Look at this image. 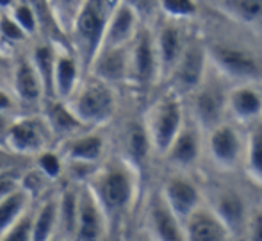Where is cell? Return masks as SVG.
I'll list each match as a JSON object with an SVG mask.
<instances>
[{
	"instance_id": "46",
	"label": "cell",
	"mask_w": 262,
	"mask_h": 241,
	"mask_svg": "<svg viewBox=\"0 0 262 241\" xmlns=\"http://www.w3.org/2000/svg\"><path fill=\"white\" fill-rule=\"evenodd\" d=\"M0 86H2V72H0Z\"/></svg>"
},
{
	"instance_id": "39",
	"label": "cell",
	"mask_w": 262,
	"mask_h": 241,
	"mask_svg": "<svg viewBox=\"0 0 262 241\" xmlns=\"http://www.w3.org/2000/svg\"><path fill=\"white\" fill-rule=\"evenodd\" d=\"M18 188H21V177L18 175L16 170H9V168L0 170V198L16 191Z\"/></svg>"
},
{
	"instance_id": "38",
	"label": "cell",
	"mask_w": 262,
	"mask_h": 241,
	"mask_svg": "<svg viewBox=\"0 0 262 241\" xmlns=\"http://www.w3.org/2000/svg\"><path fill=\"white\" fill-rule=\"evenodd\" d=\"M136 14L139 20H148L156 14L157 7H161V0H123Z\"/></svg>"
},
{
	"instance_id": "35",
	"label": "cell",
	"mask_w": 262,
	"mask_h": 241,
	"mask_svg": "<svg viewBox=\"0 0 262 241\" xmlns=\"http://www.w3.org/2000/svg\"><path fill=\"white\" fill-rule=\"evenodd\" d=\"M38 168L49 179H57L62 172V155H59L54 150H43L38 155Z\"/></svg>"
},
{
	"instance_id": "21",
	"label": "cell",
	"mask_w": 262,
	"mask_h": 241,
	"mask_svg": "<svg viewBox=\"0 0 262 241\" xmlns=\"http://www.w3.org/2000/svg\"><path fill=\"white\" fill-rule=\"evenodd\" d=\"M57 231V196L43 200L39 209L34 213V225H32V239L47 241L55 238Z\"/></svg>"
},
{
	"instance_id": "42",
	"label": "cell",
	"mask_w": 262,
	"mask_h": 241,
	"mask_svg": "<svg viewBox=\"0 0 262 241\" xmlns=\"http://www.w3.org/2000/svg\"><path fill=\"white\" fill-rule=\"evenodd\" d=\"M13 98H11V95L7 93V91H4L2 88H0V111H4V113H7V111L13 107Z\"/></svg>"
},
{
	"instance_id": "5",
	"label": "cell",
	"mask_w": 262,
	"mask_h": 241,
	"mask_svg": "<svg viewBox=\"0 0 262 241\" xmlns=\"http://www.w3.org/2000/svg\"><path fill=\"white\" fill-rule=\"evenodd\" d=\"M182 124V111L177 100H162L154 107L148 120V136L154 147L161 152L169 150L171 143L180 132Z\"/></svg>"
},
{
	"instance_id": "2",
	"label": "cell",
	"mask_w": 262,
	"mask_h": 241,
	"mask_svg": "<svg viewBox=\"0 0 262 241\" xmlns=\"http://www.w3.org/2000/svg\"><path fill=\"white\" fill-rule=\"evenodd\" d=\"M86 186L100 204L109 227L123 216L134 196L130 170L121 163H107L100 170H95Z\"/></svg>"
},
{
	"instance_id": "45",
	"label": "cell",
	"mask_w": 262,
	"mask_h": 241,
	"mask_svg": "<svg viewBox=\"0 0 262 241\" xmlns=\"http://www.w3.org/2000/svg\"><path fill=\"white\" fill-rule=\"evenodd\" d=\"M2 168H6V166H4V163H2V161H0V170H2Z\"/></svg>"
},
{
	"instance_id": "24",
	"label": "cell",
	"mask_w": 262,
	"mask_h": 241,
	"mask_svg": "<svg viewBox=\"0 0 262 241\" xmlns=\"http://www.w3.org/2000/svg\"><path fill=\"white\" fill-rule=\"evenodd\" d=\"M32 65L39 73V79L45 88V98H55L54 91V70H55V50L47 45H38L31 55Z\"/></svg>"
},
{
	"instance_id": "12",
	"label": "cell",
	"mask_w": 262,
	"mask_h": 241,
	"mask_svg": "<svg viewBox=\"0 0 262 241\" xmlns=\"http://www.w3.org/2000/svg\"><path fill=\"white\" fill-rule=\"evenodd\" d=\"M210 54H212L214 61L217 63V66H220L223 72L230 73V75L253 77L259 73V66H257L253 55L245 50L217 45V47L210 48Z\"/></svg>"
},
{
	"instance_id": "15",
	"label": "cell",
	"mask_w": 262,
	"mask_h": 241,
	"mask_svg": "<svg viewBox=\"0 0 262 241\" xmlns=\"http://www.w3.org/2000/svg\"><path fill=\"white\" fill-rule=\"evenodd\" d=\"M104 152V139L98 134H82V136H70L62 145V159L64 161L77 163H95L100 159Z\"/></svg>"
},
{
	"instance_id": "19",
	"label": "cell",
	"mask_w": 262,
	"mask_h": 241,
	"mask_svg": "<svg viewBox=\"0 0 262 241\" xmlns=\"http://www.w3.org/2000/svg\"><path fill=\"white\" fill-rule=\"evenodd\" d=\"M29 198H31V195L21 188L0 198V239H4L7 231L29 209Z\"/></svg>"
},
{
	"instance_id": "14",
	"label": "cell",
	"mask_w": 262,
	"mask_h": 241,
	"mask_svg": "<svg viewBox=\"0 0 262 241\" xmlns=\"http://www.w3.org/2000/svg\"><path fill=\"white\" fill-rule=\"evenodd\" d=\"M45 120L49 122L52 134L62 139L70 138V136H75L84 125L73 114V111L68 107L66 100L61 98H47Z\"/></svg>"
},
{
	"instance_id": "43",
	"label": "cell",
	"mask_w": 262,
	"mask_h": 241,
	"mask_svg": "<svg viewBox=\"0 0 262 241\" xmlns=\"http://www.w3.org/2000/svg\"><path fill=\"white\" fill-rule=\"evenodd\" d=\"M253 239H262V214H259L253 224Z\"/></svg>"
},
{
	"instance_id": "1",
	"label": "cell",
	"mask_w": 262,
	"mask_h": 241,
	"mask_svg": "<svg viewBox=\"0 0 262 241\" xmlns=\"http://www.w3.org/2000/svg\"><path fill=\"white\" fill-rule=\"evenodd\" d=\"M120 2L121 0H84L70 31L73 50L82 68L91 70L104 43L109 20Z\"/></svg>"
},
{
	"instance_id": "26",
	"label": "cell",
	"mask_w": 262,
	"mask_h": 241,
	"mask_svg": "<svg viewBox=\"0 0 262 241\" xmlns=\"http://www.w3.org/2000/svg\"><path fill=\"white\" fill-rule=\"evenodd\" d=\"M230 107L239 118L243 120H250L260 114L262 111V98L257 91L248 90V88H241V90L234 91L230 96Z\"/></svg>"
},
{
	"instance_id": "7",
	"label": "cell",
	"mask_w": 262,
	"mask_h": 241,
	"mask_svg": "<svg viewBox=\"0 0 262 241\" xmlns=\"http://www.w3.org/2000/svg\"><path fill=\"white\" fill-rule=\"evenodd\" d=\"M107 229H109V225H107V218L100 204L97 202L90 188L84 186L80 190L79 198V225H77L75 239H102L107 234Z\"/></svg>"
},
{
	"instance_id": "37",
	"label": "cell",
	"mask_w": 262,
	"mask_h": 241,
	"mask_svg": "<svg viewBox=\"0 0 262 241\" xmlns=\"http://www.w3.org/2000/svg\"><path fill=\"white\" fill-rule=\"evenodd\" d=\"M47 180H50V179L36 166V170H32V172L25 173V175L21 177V190H25L31 196H34L43 191V186H45Z\"/></svg>"
},
{
	"instance_id": "31",
	"label": "cell",
	"mask_w": 262,
	"mask_h": 241,
	"mask_svg": "<svg viewBox=\"0 0 262 241\" xmlns=\"http://www.w3.org/2000/svg\"><path fill=\"white\" fill-rule=\"evenodd\" d=\"M9 14L13 16V20L20 25L21 31H24L27 36L34 34V32L38 31L39 18H38V13H36V9H34L32 4H24V2L14 4Z\"/></svg>"
},
{
	"instance_id": "33",
	"label": "cell",
	"mask_w": 262,
	"mask_h": 241,
	"mask_svg": "<svg viewBox=\"0 0 262 241\" xmlns=\"http://www.w3.org/2000/svg\"><path fill=\"white\" fill-rule=\"evenodd\" d=\"M248 165L253 175L257 179H262V125H257L250 134Z\"/></svg>"
},
{
	"instance_id": "11",
	"label": "cell",
	"mask_w": 262,
	"mask_h": 241,
	"mask_svg": "<svg viewBox=\"0 0 262 241\" xmlns=\"http://www.w3.org/2000/svg\"><path fill=\"white\" fill-rule=\"evenodd\" d=\"M80 63L75 52L70 54L66 50H55V70H54V91L55 98L66 100L79 86Z\"/></svg>"
},
{
	"instance_id": "6",
	"label": "cell",
	"mask_w": 262,
	"mask_h": 241,
	"mask_svg": "<svg viewBox=\"0 0 262 241\" xmlns=\"http://www.w3.org/2000/svg\"><path fill=\"white\" fill-rule=\"evenodd\" d=\"M157 47L154 45L148 31H138L132 50L128 52V81L138 88L152 83L157 72Z\"/></svg>"
},
{
	"instance_id": "28",
	"label": "cell",
	"mask_w": 262,
	"mask_h": 241,
	"mask_svg": "<svg viewBox=\"0 0 262 241\" xmlns=\"http://www.w3.org/2000/svg\"><path fill=\"white\" fill-rule=\"evenodd\" d=\"M217 213H220L223 224L227 225V229H232V231L241 229L243 218H245V206L235 193H227L221 196L217 202Z\"/></svg>"
},
{
	"instance_id": "41",
	"label": "cell",
	"mask_w": 262,
	"mask_h": 241,
	"mask_svg": "<svg viewBox=\"0 0 262 241\" xmlns=\"http://www.w3.org/2000/svg\"><path fill=\"white\" fill-rule=\"evenodd\" d=\"M13 122L7 118V114L4 111H0V147H6L7 134H9V129Z\"/></svg>"
},
{
	"instance_id": "44",
	"label": "cell",
	"mask_w": 262,
	"mask_h": 241,
	"mask_svg": "<svg viewBox=\"0 0 262 241\" xmlns=\"http://www.w3.org/2000/svg\"><path fill=\"white\" fill-rule=\"evenodd\" d=\"M13 4V0H0V7H7Z\"/></svg>"
},
{
	"instance_id": "4",
	"label": "cell",
	"mask_w": 262,
	"mask_h": 241,
	"mask_svg": "<svg viewBox=\"0 0 262 241\" xmlns=\"http://www.w3.org/2000/svg\"><path fill=\"white\" fill-rule=\"evenodd\" d=\"M50 136L54 134L45 116H25L11 124L6 148L18 155H39L47 150Z\"/></svg>"
},
{
	"instance_id": "40",
	"label": "cell",
	"mask_w": 262,
	"mask_h": 241,
	"mask_svg": "<svg viewBox=\"0 0 262 241\" xmlns=\"http://www.w3.org/2000/svg\"><path fill=\"white\" fill-rule=\"evenodd\" d=\"M0 32H2L4 38L14 39V42H20V39H24L25 36H27L24 31H21L20 25L13 20L11 14H4V16L0 18Z\"/></svg>"
},
{
	"instance_id": "34",
	"label": "cell",
	"mask_w": 262,
	"mask_h": 241,
	"mask_svg": "<svg viewBox=\"0 0 262 241\" xmlns=\"http://www.w3.org/2000/svg\"><path fill=\"white\" fill-rule=\"evenodd\" d=\"M32 225H34V214L25 211L20 218L16 220V224L7 231V234L4 236L6 241H29L32 239Z\"/></svg>"
},
{
	"instance_id": "30",
	"label": "cell",
	"mask_w": 262,
	"mask_h": 241,
	"mask_svg": "<svg viewBox=\"0 0 262 241\" xmlns=\"http://www.w3.org/2000/svg\"><path fill=\"white\" fill-rule=\"evenodd\" d=\"M150 136L148 131L141 125H132L127 132V150L130 155L132 163L136 166H141L145 163L146 155H148V147H150Z\"/></svg>"
},
{
	"instance_id": "8",
	"label": "cell",
	"mask_w": 262,
	"mask_h": 241,
	"mask_svg": "<svg viewBox=\"0 0 262 241\" xmlns=\"http://www.w3.org/2000/svg\"><path fill=\"white\" fill-rule=\"evenodd\" d=\"M138 14L121 0L109 20L102 48L127 47L128 43H132L138 34Z\"/></svg>"
},
{
	"instance_id": "22",
	"label": "cell",
	"mask_w": 262,
	"mask_h": 241,
	"mask_svg": "<svg viewBox=\"0 0 262 241\" xmlns=\"http://www.w3.org/2000/svg\"><path fill=\"white\" fill-rule=\"evenodd\" d=\"M152 225L159 239L173 241L184 239V234L177 224V214L169 209V206L162 202H156L152 206Z\"/></svg>"
},
{
	"instance_id": "10",
	"label": "cell",
	"mask_w": 262,
	"mask_h": 241,
	"mask_svg": "<svg viewBox=\"0 0 262 241\" xmlns=\"http://www.w3.org/2000/svg\"><path fill=\"white\" fill-rule=\"evenodd\" d=\"M91 72L109 84L128 79V54L125 47L100 48L91 65Z\"/></svg>"
},
{
	"instance_id": "23",
	"label": "cell",
	"mask_w": 262,
	"mask_h": 241,
	"mask_svg": "<svg viewBox=\"0 0 262 241\" xmlns=\"http://www.w3.org/2000/svg\"><path fill=\"white\" fill-rule=\"evenodd\" d=\"M182 52V38H180L179 29L171 27V25L162 29L157 39V57L159 63L162 65V68H173V65L179 63Z\"/></svg>"
},
{
	"instance_id": "20",
	"label": "cell",
	"mask_w": 262,
	"mask_h": 241,
	"mask_svg": "<svg viewBox=\"0 0 262 241\" xmlns=\"http://www.w3.org/2000/svg\"><path fill=\"white\" fill-rule=\"evenodd\" d=\"M210 150L217 163L221 165H234L241 150V145L230 127H217L214 129L210 136Z\"/></svg>"
},
{
	"instance_id": "29",
	"label": "cell",
	"mask_w": 262,
	"mask_h": 241,
	"mask_svg": "<svg viewBox=\"0 0 262 241\" xmlns=\"http://www.w3.org/2000/svg\"><path fill=\"white\" fill-rule=\"evenodd\" d=\"M55 25L62 31H72L73 22L82 7L84 0H47Z\"/></svg>"
},
{
	"instance_id": "25",
	"label": "cell",
	"mask_w": 262,
	"mask_h": 241,
	"mask_svg": "<svg viewBox=\"0 0 262 241\" xmlns=\"http://www.w3.org/2000/svg\"><path fill=\"white\" fill-rule=\"evenodd\" d=\"M194 109L200 118L202 124H205L207 127L217 124L221 116V111H223V95L216 88H205L196 98L194 104Z\"/></svg>"
},
{
	"instance_id": "32",
	"label": "cell",
	"mask_w": 262,
	"mask_h": 241,
	"mask_svg": "<svg viewBox=\"0 0 262 241\" xmlns=\"http://www.w3.org/2000/svg\"><path fill=\"white\" fill-rule=\"evenodd\" d=\"M227 7L243 22L262 18V0H227Z\"/></svg>"
},
{
	"instance_id": "36",
	"label": "cell",
	"mask_w": 262,
	"mask_h": 241,
	"mask_svg": "<svg viewBox=\"0 0 262 241\" xmlns=\"http://www.w3.org/2000/svg\"><path fill=\"white\" fill-rule=\"evenodd\" d=\"M161 7L166 14L173 18H187L196 14L194 0H161Z\"/></svg>"
},
{
	"instance_id": "18",
	"label": "cell",
	"mask_w": 262,
	"mask_h": 241,
	"mask_svg": "<svg viewBox=\"0 0 262 241\" xmlns=\"http://www.w3.org/2000/svg\"><path fill=\"white\" fill-rule=\"evenodd\" d=\"M177 65V83L184 90H194L204 73V50L198 45H191L182 52Z\"/></svg>"
},
{
	"instance_id": "27",
	"label": "cell",
	"mask_w": 262,
	"mask_h": 241,
	"mask_svg": "<svg viewBox=\"0 0 262 241\" xmlns=\"http://www.w3.org/2000/svg\"><path fill=\"white\" fill-rule=\"evenodd\" d=\"M169 159L180 166H187L196 159L198 155V142L196 136L189 131L179 132L175 142L169 147Z\"/></svg>"
},
{
	"instance_id": "16",
	"label": "cell",
	"mask_w": 262,
	"mask_h": 241,
	"mask_svg": "<svg viewBox=\"0 0 262 241\" xmlns=\"http://www.w3.org/2000/svg\"><path fill=\"white\" fill-rule=\"evenodd\" d=\"M164 200L179 218H189L198 204V191L184 179H171L164 186Z\"/></svg>"
},
{
	"instance_id": "3",
	"label": "cell",
	"mask_w": 262,
	"mask_h": 241,
	"mask_svg": "<svg viewBox=\"0 0 262 241\" xmlns=\"http://www.w3.org/2000/svg\"><path fill=\"white\" fill-rule=\"evenodd\" d=\"M66 104L84 125H100L113 116L116 100L109 83L93 75L90 81H80Z\"/></svg>"
},
{
	"instance_id": "9",
	"label": "cell",
	"mask_w": 262,
	"mask_h": 241,
	"mask_svg": "<svg viewBox=\"0 0 262 241\" xmlns=\"http://www.w3.org/2000/svg\"><path fill=\"white\" fill-rule=\"evenodd\" d=\"M13 90L14 96L21 104H27V106H36L45 96V88H43L39 73L36 70V66L32 65L31 57L20 59L16 63V66H14Z\"/></svg>"
},
{
	"instance_id": "13",
	"label": "cell",
	"mask_w": 262,
	"mask_h": 241,
	"mask_svg": "<svg viewBox=\"0 0 262 241\" xmlns=\"http://www.w3.org/2000/svg\"><path fill=\"white\" fill-rule=\"evenodd\" d=\"M79 198L80 191L75 188H64L57 196V231L55 238L75 239L79 225Z\"/></svg>"
},
{
	"instance_id": "17",
	"label": "cell",
	"mask_w": 262,
	"mask_h": 241,
	"mask_svg": "<svg viewBox=\"0 0 262 241\" xmlns=\"http://www.w3.org/2000/svg\"><path fill=\"white\" fill-rule=\"evenodd\" d=\"M187 236L193 241H221L227 239L228 229L221 218L210 213H193L187 224Z\"/></svg>"
}]
</instances>
